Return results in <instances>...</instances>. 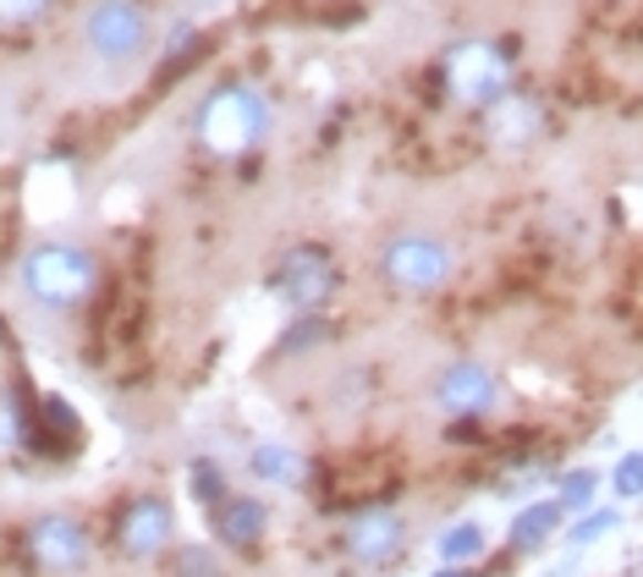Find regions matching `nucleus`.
I'll return each mask as SVG.
<instances>
[{"label":"nucleus","mask_w":643,"mask_h":577,"mask_svg":"<svg viewBox=\"0 0 643 577\" xmlns=\"http://www.w3.org/2000/svg\"><path fill=\"white\" fill-rule=\"evenodd\" d=\"M22 291L33 297V302H44V308H72V302H83L94 281H100V265H94V254H83V248H72V243H39L28 259H22Z\"/></svg>","instance_id":"nucleus-2"},{"label":"nucleus","mask_w":643,"mask_h":577,"mask_svg":"<svg viewBox=\"0 0 643 577\" xmlns=\"http://www.w3.org/2000/svg\"><path fill=\"white\" fill-rule=\"evenodd\" d=\"M253 473L270 478V484H298L303 478V462L292 451H281V445H259L253 451Z\"/></svg>","instance_id":"nucleus-12"},{"label":"nucleus","mask_w":643,"mask_h":577,"mask_svg":"<svg viewBox=\"0 0 643 577\" xmlns=\"http://www.w3.org/2000/svg\"><path fill=\"white\" fill-rule=\"evenodd\" d=\"M616 490H622V495H633V490H643V456H633V462H622V473H616Z\"/></svg>","instance_id":"nucleus-16"},{"label":"nucleus","mask_w":643,"mask_h":577,"mask_svg":"<svg viewBox=\"0 0 643 577\" xmlns=\"http://www.w3.org/2000/svg\"><path fill=\"white\" fill-rule=\"evenodd\" d=\"M170 545V506L165 501H133L122 517V550L127 556H160Z\"/></svg>","instance_id":"nucleus-7"},{"label":"nucleus","mask_w":643,"mask_h":577,"mask_svg":"<svg viewBox=\"0 0 643 577\" xmlns=\"http://www.w3.org/2000/svg\"><path fill=\"white\" fill-rule=\"evenodd\" d=\"M396 539H402V523H396L391 512H363V517L346 528L352 561H385V556L396 550Z\"/></svg>","instance_id":"nucleus-8"},{"label":"nucleus","mask_w":643,"mask_h":577,"mask_svg":"<svg viewBox=\"0 0 643 577\" xmlns=\"http://www.w3.org/2000/svg\"><path fill=\"white\" fill-rule=\"evenodd\" d=\"M446 83H452V94H457V100H468V105H489V100H500V94H506V61H500V50H495V44L468 39V44H457V50L446 55Z\"/></svg>","instance_id":"nucleus-5"},{"label":"nucleus","mask_w":643,"mask_h":577,"mask_svg":"<svg viewBox=\"0 0 643 577\" xmlns=\"http://www.w3.org/2000/svg\"><path fill=\"white\" fill-rule=\"evenodd\" d=\"M55 0H0V28H33L50 17Z\"/></svg>","instance_id":"nucleus-13"},{"label":"nucleus","mask_w":643,"mask_h":577,"mask_svg":"<svg viewBox=\"0 0 643 577\" xmlns=\"http://www.w3.org/2000/svg\"><path fill=\"white\" fill-rule=\"evenodd\" d=\"M440 577H463V573H440Z\"/></svg>","instance_id":"nucleus-17"},{"label":"nucleus","mask_w":643,"mask_h":577,"mask_svg":"<svg viewBox=\"0 0 643 577\" xmlns=\"http://www.w3.org/2000/svg\"><path fill=\"white\" fill-rule=\"evenodd\" d=\"M83 44L105 66H133L155 44V17L144 0H94L83 11Z\"/></svg>","instance_id":"nucleus-3"},{"label":"nucleus","mask_w":643,"mask_h":577,"mask_svg":"<svg viewBox=\"0 0 643 577\" xmlns=\"http://www.w3.org/2000/svg\"><path fill=\"white\" fill-rule=\"evenodd\" d=\"M550 528H556V506H533L528 517H517L511 539H517V545H533V539H545Z\"/></svg>","instance_id":"nucleus-14"},{"label":"nucleus","mask_w":643,"mask_h":577,"mask_svg":"<svg viewBox=\"0 0 643 577\" xmlns=\"http://www.w3.org/2000/svg\"><path fill=\"white\" fill-rule=\"evenodd\" d=\"M489 396H495V385H489V374L474 369V363H463V369H452L440 380V402L457 408V413H479V408H489Z\"/></svg>","instance_id":"nucleus-10"},{"label":"nucleus","mask_w":643,"mask_h":577,"mask_svg":"<svg viewBox=\"0 0 643 577\" xmlns=\"http://www.w3.org/2000/svg\"><path fill=\"white\" fill-rule=\"evenodd\" d=\"M270 122H276L270 100L253 83H220V89H209L198 100L193 133L215 159H242L248 148H259L270 138Z\"/></svg>","instance_id":"nucleus-1"},{"label":"nucleus","mask_w":643,"mask_h":577,"mask_svg":"<svg viewBox=\"0 0 643 577\" xmlns=\"http://www.w3.org/2000/svg\"><path fill=\"white\" fill-rule=\"evenodd\" d=\"M276 287L287 291L292 302H314L330 291V265H324L320 254H292L287 265H281V281Z\"/></svg>","instance_id":"nucleus-9"},{"label":"nucleus","mask_w":643,"mask_h":577,"mask_svg":"<svg viewBox=\"0 0 643 577\" xmlns=\"http://www.w3.org/2000/svg\"><path fill=\"white\" fill-rule=\"evenodd\" d=\"M215 528H220L226 545H253L265 534V506L259 501H231V506L215 512Z\"/></svg>","instance_id":"nucleus-11"},{"label":"nucleus","mask_w":643,"mask_h":577,"mask_svg":"<svg viewBox=\"0 0 643 577\" xmlns=\"http://www.w3.org/2000/svg\"><path fill=\"white\" fill-rule=\"evenodd\" d=\"M28 550H33L39 567L72 573V567H83V556H89V534H83V523H72V517H39L33 534H28Z\"/></svg>","instance_id":"nucleus-6"},{"label":"nucleus","mask_w":643,"mask_h":577,"mask_svg":"<svg viewBox=\"0 0 643 577\" xmlns=\"http://www.w3.org/2000/svg\"><path fill=\"white\" fill-rule=\"evenodd\" d=\"M385 276H391V287L402 291H435L452 276V248L440 237L407 231V237L385 243Z\"/></svg>","instance_id":"nucleus-4"},{"label":"nucleus","mask_w":643,"mask_h":577,"mask_svg":"<svg viewBox=\"0 0 643 577\" xmlns=\"http://www.w3.org/2000/svg\"><path fill=\"white\" fill-rule=\"evenodd\" d=\"M479 550H484L479 528H452V534L440 539V556H446V561H468V556H479Z\"/></svg>","instance_id":"nucleus-15"}]
</instances>
